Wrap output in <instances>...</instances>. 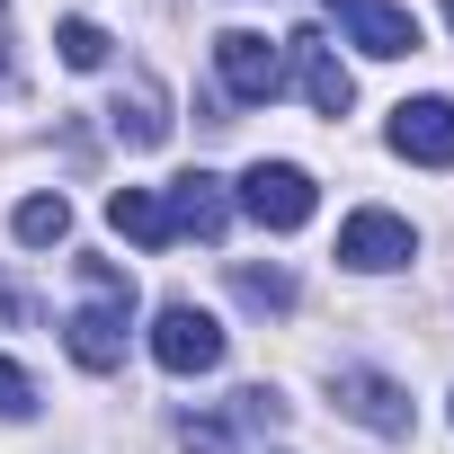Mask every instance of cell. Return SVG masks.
<instances>
[{"instance_id":"ba28073f","label":"cell","mask_w":454,"mask_h":454,"mask_svg":"<svg viewBox=\"0 0 454 454\" xmlns=\"http://www.w3.org/2000/svg\"><path fill=\"white\" fill-rule=\"evenodd\" d=\"M321 10H339V27L374 54V63H392V54H419V19L401 10V0H321Z\"/></svg>"},{"instance_id":"5bb4252c","label":"cell","mask_w":454,"mask_h":454,"mask_svg":"<svg viewBox=\"0 0 454 454\" xmlns=\"http://www.w3.org/2000/svg\"><path fill=\"white\" fill-rule=\"evenodd\" d=\"M10 232H19L27 250H54V241L72 232V205H63V196H27V205L10 214Z\"/></svg>"},{"instance_id":"9a60e30c","label":"cell","mask_w":454,"mask_h":454,"mask_svg":"<svg viewBox=\"0 0 454 454\" xmlns=\"http://www.w3.org/2000/svg\"><path fill=\"white\" fill-rule=\"evenodd\" d=\"M232 410H187L178 419V454H232Z\"/></svg>"},{"instance_id":"e0dca14e","label":"cell","mask_w":454,"mask_h":454,"mask_svg":"<svg viewBox=\"0 0 454 454\" xmlns=\"http://www.w3.org/2000/svg\"><path fill=\"white\" fill-rule=\"evenodd\" d=\"M0 419H36V383H27V365H10V356H0Z\"/></svg>"},{"instance_id":"7c38bea8","label":"cell","mask_w":454,"mask_h":454,"mask_svg":"<svg viewBox=\"0 0 454 454\" xmlns=\"http://www.w3.org/2000/svg\"><path fill=\"white\" fill-rule=\"evenodd\" d=\"M107 223L125 241H143V250H169L178 232H169V205H160V187H116L107 196Z\"/></svg>"},{"instance_id":"ffe728a7","label":"cell","mask_w":454,"mask_h":454,"mask_svg":"<svg viewBox=\"0 0 454 454\" xmlns=\"http://www.w3.org/2000/svg\"><path fill=\"white\" fill-rule=\"evenodd\" d=\"M445 19H454V0H445Z\"/></svg>"},{"instance_id":"d6986e66","label":"cell","mask_w":454,"mask_h":454,"mask_svg":"<svg viewBox=\"0 0 454 454\" xmlns=\"http://www.w3.org/2000/svg\"><path fill=\"white\" fill-rule=\"evenodd\" d=\"M0 81H10V0H0Z\"/></svg>"},{"instance_id":"2e32d148","label":"cell","mask_w":454,"mask_h":454,"mask_svg":"<svg viewBox=\"0 0 454 454\" xmlns=\"http://www.w3.org/2000/svg\"><path fill=\"white\" fill-rule=\"evenodd\" d=\"M54 45H63V63H72V72H98V63H107V27H98V19H63V27H54Z\"/></svg>"},{"instance_id":"5b68a950","label":"cell","mask_w":454,"mask_h":454,"mask_svg":"<svg viewBox=\"0 0 454 454\" xmlns=\"http://www.w3.org/2000/svg\"><path fill=\"white\" fill-rule=\"evenodd\" d=\"M410 250H419V232H410L401 214H383V205H365V214L339 223V259L356 277H392V268H410Z\"/></svg>"},{"instance_id":"8992f818","label":"cell","mask_w":454,"mask_h":454,"mask_svg":"<svg viewBox=\"0 0 454 454\" xmlns=\"http://www.w3.org/2000/svg\"><path fill=\"white\" fill-rule=\"evenodd\" d=\"M339 410H348L356 427H374V436H410V427H419L410 392H401L392 374H365V365H348V374H339Z\"/></svg>"},{"instance_id":"3957f363","label":"cell","mask_w":454,"mask_h":454,"mask_svg":"<svg viewBox=\"0 0 454 454\" xmlns=\"http://www.w3.org/2000/svg\"><path fill=\"white\" fill-rule=\"evenodd\" d=\"M152 365H160V374H214V365H223V321L196 312V303H160V321H152Z\"/></svg>"},{"instance_id":"52a82bcc","label":"cell","mask_w":454,"mask_h":454,"mask_svg":"<svg viewBox=\"0 0 454 454\" xmlns=\"http://www.w3.org/2000/svg\"><path fill=\"white\" fill-rule=\"evenodd\" d=\"M392 152L427 160V169H454V98H401L392 107Z\"/></svg>"},{"instance_id":"7a4b0ae2","label":"cell","mask_w":454,"mask_h":454,"mask_svg":"<svg viewBox=\"0 0 454 454\" xmlns=\"http://www.w3.org/2000/svg\"><path fill=\"white\" fill-rule=\"evenodd\" d=\"M312 205H321V187H312L294 160H250V169H241V214L268 223V232H303Z\"/></svg>"},{"instance_id":"6da1fadb","label":"cell","mask_w":454,"mask_h":454,"mask_svg":"<svg viewBox=\"0 0 454 454\" xmlns=\"http://www.w3.org/2000/svg\"><path fill=\"white\" fill-rule=\"evenodd\" d=\"M81 312L63 321V348L81 374H116L125 365V330H134V277L116 259H81Z\"/></svg>"},{"instance_id":"8fae6325","label":"cell","mask_w":454,"mask_h":454,"mask_svg":"<svg viewBox=\"0 0 454 454\" xmlns=\"http://www.w3.org/2000/svg\"><path fill=\"white\" fill-rule=\"evenodd\" d=\"M107 125L134 143V152H152V143H169V98H160V81L152 72H125V90H116V107H107Z\"/></svg>"},{"instance_id":"ac0fdd59","label":"cell","mask_w":454,"mask_h":454,"mask_svg":"<svg viewBox=\"0 0 454 454\" xmlns=\"http://www.w3.org/2000/svg\"><path fill=\"white\" fill-rule=\"evenodd\" d=\"M0 321H27V294L19 286H0Z\"/></svg>"},{"instance_id":"9c48e42d","label":"cell","mask_w":454,"mask_h":454,"mask_svg":"<svg viewBox=\"0 0 454 454\" xmlns=\"http://www.w3.org/2000/svg\"><path fill=\"white\" fill-rule=\"evenodd\" d=\"M294 45V63H303V98L321 107V116H348L356 107V72L339 63V45L321 36V27H303V36H286Z\"/></svg>"},{"instance_id":"277c9868","label":"cell","mask_w":454,"mask_h":454,"mask_svg":"<svg viewBox=\"0 0 454 454\" xmlns=\"http://www.w3.org/2000/svg\"><path fill=\"white\" fill-rule=\"evenodd\" d=\"M214 72H223V90H232L241 107H268V98L286 90V54H277L259 27H223V36H214Z\"/></svg>"},{"instance_id":"30bf717a","label":"cell","mask_w":454,"mask_h":454,"mask_svg":"<svg viewBox=\"0 0 454 454\" xmlns=\"http://www.w3.org/2000/svg\"><path fill=\"white\" fill-rule=\"evenodd\" d=\"M160 205H169V232H196V241H223V223H232V196H223V178H205V169L169 178Z\"/></svg>"},{"instance_id":"4fadbf2b","label":"cell","mask_w":454,"mask_h":454,"mask_svg":"<svg viewBox=\"0 0 454 454\" xmlns=\"http://www.w3.org/2000/svg\"><path fill=\"white\" fill-rule=\"evenodd\" d=\"M232 294H241L250 312H294V268H277V259H268V268L241 259V268H232Z\"/></svg>"}]
</instances>
